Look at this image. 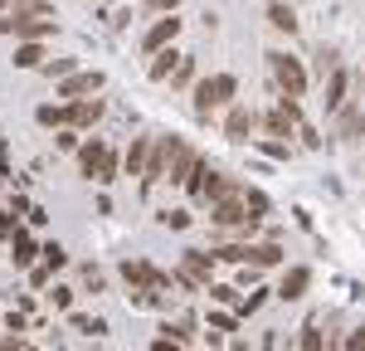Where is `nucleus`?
<instances>
[{"instance_id":"1","label":"nucleus","mask_w":365,"mask_h":351,"mask_svg":"<svg viewBox=\"0 0 365 351\" xmlns=\"http://www.w3.org/2000/svg\"><path fill=\"white\" fill-rule=\"evenodd\" d=\"M268 73H273V83H278L282 98H307V88H312V73H307V63L292 54V49H268Z\"/></svg>"},{"instance_id":"2","label":"nucleus","mask_w":365,"mask_h":351,"mask_svg":"<svg viewBox=\"0 0 365 351\" xmlns=\"http://www.w3.org/2000/svg\"><path fill=\"white\" fill-rule=\"evenodd\" d=\"M234 93H239V78H234V73H210V78H200L195 83V117H215L220 108L234 103Z\"/></svg>"},{"instance_id":"3","label":"nucleus","mask_w":365,"mask_h":351,"mask_svg":"<svg viewBox=\"0 0 365 351\" xmlns=\"http://www.w3.org/2000/svg\"><path fill=\"white\" fill-rule=\"evenodd\" d=\"M0 34H15V39H49V34H58V15L5 10V15H0Z\"/></svg>"},{"instance_id":"4","label":"nucleus","mask_w":365,"mask_h":351,"mask_svg":"<svg viewBox=\"0 0 365 351\" xmlns=\"http://www.w3.org/2000/svg\"><path fill=\"white\" fill-rule=\"evenodd\" d=\"M215 254H205V249H185L180 263H175V288H210L215 283Z\"/></svg>"},{"instance_id":"5","label":"nucleus","mask_w":365,"mask_h":351,"mask_svg":"<svg viewBox=\"0 0 365 351\" xmlns=\"http://www.w3.org/2000/svg\"><path fill=\"white\" fill-rule=\"evenodd\" d=\"M180 29H185V20L180 15H156L151 25H146V34H141V54H161V49H170L175 39H180Z\"/></svg>"},{"instance_id":"6","label":"nucleus","mask_w":365,"mask_h":351,"mask_svg":"<svg viewBox=\"0 0 365 351\" xmlns=\"http://www.w3.org/2000/svg\"><path fill=\"white\" fill-rule=\"evenodd\" d=\"M103 83H108V78H103L98 68H73L68 78H58V98H63V103H78V98L103 93Z\"/></svg>"},{"instance_id":"7","label":"nucleus","mask_w":365,"mask_h":351,"mask_svg":"<svg viewBox=\"0 0 365 351\" xmlns=\"http://www.w3.org/2000/svg\"><path fill=\"white\" fill-rule=\"evenodd\" d=\"M253 127H258V113L249 103H229L225 108V137L229 142H253Z\"/></svg>"},{"instance_id":"8","label":"nucleus","mask_w":365,"mask_h":351,"mask_svg":"<svg viewBox=\"0 0 365 351\" xmlns=\"http://www.w3.org/2000/svg\"><path fill=\"white\" fill-rule=\"evenodd\" d=\"M200 161H205V156H200V146L180 142V146H175V151H170L166 180H170V185H185V180H190V176H195V166H200Z\"/></svg>"},{"instance_id":"9","label":"nucleus","mask_w":365,"mask_h":351,"mask_svg":"<svg viewBox=\"0 0 365 351\" xmlns=\"http://www.w3.org/2000/svg\"><path fill=\"white\" fill-rule=\"evenodd\" d=\"M180 146V137H151V156H146V185H156V180H166V166H170V151Z\"/></svg>"},{"instance_id":"10","label":"nucleus","mask_w":365,"mask_h":351,"mask_svg":"<svg viewBox=\"0 0 365 351\" xmlns=\"http://www.w3.org/2000/svg\"><path fill=\"white\" fill-rule=\"evenodd\" d=\"M73 108V117H68V127H78V132H88V127H98L103 122V113H108V103L93 93V98H78V103H68Z\"/></svg>"},{"instance_id":"11","label":"nucleus","mask_w":365,"mask_h":351,"mask_svg":"<svg viewBox=\"0 0 365 351\" xmlns=\"http://www.w3.org/2000/svg\"><path fill=\"white\" fill-rule=\"evenodd\" d=\"M336 137L341 142H361L365 137V108H356V103H346L336 113Z\"/></svg>"},{"instance_id":"12","label":"nucleus","mask_w":365,"mask_h":351,"mask_svg":"<svg viewBox=\"0 0 365 351\" xmlns=\"http://www.w3.org/2000/svg\"><path fill=\"white\" fill-rule=\"evenodd\" d=\"M307 283H312V268L292 263V268H287V273L278 278V297H282V302H297V297L307 292Z\"/></svg>"},{"instance_id":"13","label":"nucleus","mask_w":365,"mask_h":351,"mask_svg":"<svg viewBox=\"0 0 365 351\" xmlns=\"http://www.w3.org/2000/svg\"><path fill=\"white\" fill-rule=\"evenodd\" d=\"M10 259H15V268H34V259H39V239L29 230H15L10 234Z\"/></svg>"},{"instance_id":"14","label":"nucleus","mask_w":365,"mask_h":351,"mask_svg":"<svg viewBox=\"0 0 365 351\" xmlns=\"http://www.w3.org/2000/svg\"><path fill=\"white\" fill-rule=\"evenodd\" d=\"M180 49H175V44H170V49H161V54H151V63H146V78H151V83H170V73H175V63H180Z\"/></svg>"},{"instance_id":"15","label":"nucleus","mask_w":365,"mask_h":351,"mask_svg":"<svg viewBox=\"0 0 365 351\" xmlns=\"http://www.w3.org/2000/svg\"><path fill=\"white\" fill-rule=\"evenodd\" d=\"M346 93H351V73H346V68H336V73H331V78H327V98H322V103H327V113L336 117L341 108H346V103H351V98H346Z\"/></svg>"},{"instance_id":"16","label":"nucleus","mask_w":365,"mask_h":351,"mask_svg":"<svg viewBox=\"0 0 365 351\" xmlns=\"http://www.w3.org/2000/svg\"><path fill=\"white\" fill-rule=\"evenodd\" d=\"M103 151H108L103 137H83V142H78V176L93 180V176H98V161H103Z\"/></svg>"},{"instance_id":"17","label":"nucleus","mask_w":365,"mask_h":351,"mask_svg":"<svg viewBox=\"0 0 365 351\" xmlns=\"http://www.w3.org/2000/svg\"><path fill=\"white\" fill-rule=\"evenodd\" d=\"M258 122H263V132H268V137H282V142H287V137H297V117L287 113V108H273V113H263Z\"/></svg>"},{"instance_id":"18","label":"nucleus","mask_w":365,"mask_h":351,"mask_svg":"<svg viewBox=\"0 0 365 351\" xmlns=\"http://www.w3.org/2000/svg\"><path fill=\"white\" fill-rule=\"evenodd\" d=\"M244 185L234 180V176H225V171H210V185H205V200L200 205H220V200H229V195H239Z\"/></svg>"},{"instance_id":"19","label":"nucleus","mask_w":365,"mask_h":351,"mask_svg":"<svg viewBox=\"0 0 365 351\" xmlns=\"http://www.w3.org/2000/svg\"><path fill=\"white\" fill-rule=\"evenodd\" d=\"M146 156H151V137H132V146L122 151V171L127 176H146Z\"/></svg>"},{"instance_id":"20","label":"nucleus","mask_w":365,"mask_h":351,"mask_svg":"<svg viewBox=\"0 0 365 351\" xmlns=\"http://www.w3.org/2000/svg\"><path fill=\"white\" fill-rule=\"evenodd\" d=\"M341 68V49L336 44H322V49H317V54H312V78H322V83H327V78H331V73H336Z\"/></svg>"},{"instance_id":"21","label":"nucleus","mask_w":365,"mask_h":351,"mask_svg":"<svg viewBox=\"0 0 365 351\" xmlns=\"http://www.w3.org/2000/svg\"><path fill=\"white\" fill-rule=\"evenodd\" d=\"M263 15H268V25L278 29V34H287V39H292V34H297V10H292V5H287V0H273V5H268V10H263Z\"/></svg>"},{"instance_id":"22","label":"nucleus","mask_w":365,"mask_h":351,"mask_svg":"<svg viewBox=\"0 0 365 351\" xmlns=\"http://www.w3.org/2000/svg\"><path fill=\"white\" fill-rule=\"evenodd\" d=\"M15 68H44V39H15Z\"/></svg>"},{"instance_id":"23","label":"nucleus","mask_w":365,"mask_h":351,"mask_svg":"<svg viewBox=\"0 0 365 351\" xmlns=\"http://www.w3.org/2000/svg\"><path fill=\"white\" fill-rule=\"evenodd\" d=\"M68 117H73V108H68V103H39V108H34V122H39V127H68Z\"/></svg>"},{"instance_id":"24","label":"nucleus","mask_w":365,"mask_h":351,"mask_svg":"<svg viewBox=\"0 0 365 351\" xmlns=\"http://www.w3.org/2000/svg\"><path fill=\"white\" fill-rule=\"evenodd\" d=\"M282 259H287L282 244H249V263L253 268H278Z\"/></svg>"},{"instance_id":"25","label":"nucleus","mask_w":365,"mask_h":351,"mask_svg":"<svg viewBox=\"0 0 365 351\" xmlns=\"http://www.w3.org/2000/svg\"><path fill=\"white\" fill-rule=\"evenodd\" d=\"M117 171H122V151L108 146V151H103V161H98V176H93V180H98V185H113Z\"/></svg>"},{"instance_id":"26","label":"nucleus","mask_w":365,"mask_h":351,"mask_svg":"<svg viewBox=\"0 0 365 351\" xmlns=\"http://www.w3.org/2000/svg\"><path fill=\"white\" fill-rule=\"evenodd\" d=\"M68 327L83 332V337H108V322L103 317H83V312H68Z\"/></svg>"},{"instance_id":"27","label":"nucleus","mask_w":365,"mask_h":351,"mask_svg":"<svg viewBox=\"0 0 365 351\" xmlns=\"http://www.w3.org/2000/svg\"><path fill=\"white\" fill-rule=\"evenodd\" d=\"M73 68H78V58L63 54V58H44V68H39V73H44V78H68Z\"/></svg>"},{"instance_id":"28","label":"nucleus","mask_w":365,"mask_h":351,"mask_svg":"<svg viewBox=\"0 0 365 351\" xmlns=\"http://www.w3.org/2000/svg\"><path fill=\"white\" fill-rule=\"evenodd\" d=\"M39 259L49 263V268H63V263H68V249H63V244H58V239H49V244H39Z\"/></svg>"},{"instance_id":"29","label":"nucleus","mask_w":365,"mask_h":351,"mask_svg":"<svg viewBox=\"0 0 365 351\" xmlns=\"http://www.w3.org/2000/svg\"><path fill=\"white\" fill-rule=\"evenodd\" d=\"M190 83H195V54H185L170 73V88H190Z\"/></svg>"},{"instance_id":"30","label":"nucleus","mask_w":365,"mask_h":351,"mask_svg":"<svg viewBox=\"0 0 365 351\" xmlns=\"http://www.w3.org/2000/svg\"><path fill=\"white\" fill-rule=\"evenodd\" d=\"M244 205H249L253 220H263V215L273 210V205H268V195H263V190H249V185H244Z\"/></svg>"},{"instance_id":"31","label":"nucleus","mask_w":365,"mask_h":351,"mask_svg":"<svg viewBox=\"0 0 365 351\" xmlns=\"http://www.w3.org/2000/svg\"><path fill=\"white\" fill-rule=\"evenodd\" d=\"M49 307H54V312H73V288L54 283V292H49Z\"/></svg>"},{"instance_id":"32","label":"nucleus","mask_w":365,"mask_h":351,"mask_svg":"<svg viewBox=\"0 0 365 351\" xmlns=\"http://www.w3.org/2000/svg\"><path fill=\"white\" fill-rule=\"evenodd\" d=\"M210 297H215V302H220V307H234V302H239V288H229V283H210Z\"/></svg>"},{"instance_id":"33","label":"nucleus","mask_w":365,"mask_h":351,"mask_svg":"<svg viewBox=\"0 0 365 351\" xmlns=\"http://www.w3.org/2000/svg\"><path fill=\"white\" fill-rule=\"evenodd\" d=\"M78 142H83V137H78V127H58V132H54L58 151H78Z\"/></svg>"},{"instance_id":"34","label":"nucleus","mask_w":365,"mask_h":351,"mask_svg":"<svg viewBox=\"0 0 365 351\" xmlns=\"http://www.w3.org/2000/svg\"><path fill=\"white\" fill-rule=\"evenodd\" d=\"M253 146H258L263 156H273V161H287V156H292V146H287V142H258V137H253Z\"/></svg>"},{"instance_id":"35","label":"nucleus","mask_w":365,"mask_h":351,"mask_svg":"<svg viewBox=\"0 0 365 351\" xmlns=\"http://www.w3.org/2000/svg\"><path fill=\"white\" fill-rule=\"evenodd\" d=\"M141 10H146V15H175L180 0H141Z\"/></svg>"},{"instance_id":"36","label":"nucleus","mask_w":365,"mask_h":351,"mask_svg":"<svg viewBox=\"0 0 365 351\" xmlns=\"http://www.w3.org/2000/svg\"><path fill=\"white\" fill-rule=\"evenodd\" d=\"M161 225L166 230H185L190 225V210H161Z\"/></svg>"},{"instance_id":"37","label":"nucleus","mask_w":365,"mask_h":351,"mask_svg":"<svg viewBox=\"0 0 365 351\" xmlns=\"http://www.w3.org/2000/svg\"><path fill=\"white\" fill-rule=\"evenodd\" d=\"M10 10H39V15H54V0H10Z\"/></svg>"},{"instance_id":"38","label":"nucleus","mask_w":365,"mask_h":351,"mask_svg":"<svg viewBox=\"0 0 365 351\" xmlns=\"http://www.w3.org/2000/svg\"><path fill=\"white\" fill-rule=\"evenodd\" d=\"M210 327H215V332H234V327H239V317H234V312H220V307H215V312H210Z\"/></svg>"},{"instance_id":"39","label":"nucleus","mask_w":365,"mask_h":351,"mask_svg":"<svg viewBox=\"0 0 365 351\" xmlns=\"http://www.w3.org/2000/svg\"><path fill=\"white\" fill-rule=\"evenodd\" d=\"M83 283L93 292H103V283H108V278H103V268H98V263H83Z\"/></svg>"},{"instance_id":"40","label":"nucleus","mask_w":365,"mask_h":351,"mask_svg":"<svg viewBox=\"0 0 365 351\" xmlns=\"http://www.w3.org/2000/svg\"><path fill=\"white\" fill-rule=\"evenodd\" d=\"M263 302H268V288H258V292H253V297H244V302H239V312L249 317V312H258Z\"/></svg>"},{"instance_id":"41","label":"nucleus","mask_w":365,"mask_h":351,"mask_svg":"<svg viewBox=\"0 0 365 351\" xmlns=\"http://www.w3.org/2000/svg\"><path fill=\"white\" fill-rule=\"evenodd\" d=\"M15 220H20V215H15V210H0V239H10V234L20 230V225H15Z\"/></svg>"},{"instance_id":"42","label":"nucleus","mask_w":365,"mask_h":351,"mask_svg":"<svg viewBox=\"0 0 365 351\" xmlns=\"http://www.w3.org/2000/svg\"><path fill=\"white\" fill-rule=\"evenodd\" d=\"M29 278H34V288H44V283L54 278V268H49V263H34V268H29Z\"/></svg>"},{"instance_id":"43","label":"nucleus","mask_w":365,"mask_h":351,"mask_svg":"<svg viewBox=\"0 0 365 351\" xmlns=\"http://www.w3.org/2000/svg\"><path fill=\"white\" fill-rule=\"evenodd\" d=\"M25 327H29V317H25V312H10V317H5V332H15V337H20Z\"/></svg>"},{"instance_id":"44","label":"nucleus","mask_w":365,"mask_h":351,"mask_svg":"<svg viewBox=\"0 0 365 351\" xmlns=\"http://www.w3.org/2000/svg\"><path fill=\"white\" fill-rule=\"evenodd\" d=\"M346 351H365V327H356V332L346 337Z\"/></svg>"},{"instance_id":"45","label":"nucleus","mask_w":365,"mask_h":351,"mask_svg":"<svg viewBox=\"0 0 365 351\" xmlns=\"http://www.w3.org/2000/svg\"><path fill=\"white\" fill-rule=\"evenodd\" d=\"M151 351H185V347H180L175 337H156V342H151Z\"/></svg>"},{"instance_id":"46","label":"nucleus","mask_w":365,"mask_h":351,"mask_svg":"<svg viewBox=\"0 0 365 351\" xmlns=\"http://www.w3.org/2000/svg\"><path fill=\"white\" fill-rule=\"evenodd\" d=\"M0 351H29L20 337H0Z\"/></svg>"},{"instance_id":"47","label":"nucleus","mask_w":365,"mask_h":351,"mask_svg":"<svg viewBox=\"0 0 365 351\" xmlns=\"http://www.w3.org/2000/svg\"><path fill=\"white\" fill-rule=\"evenodd\" d=\"M5 10H10V0H0V15H5Z\"/></svg>"}]
</instances>
